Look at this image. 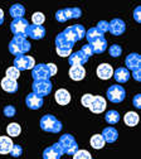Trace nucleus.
Listing matches in <instances>:
<instances>
[{
    "label": "nucleus",
    "instance_id": "f257e3e1",
    "mask_svg": "<svg viewBox=\"0 0 141 159\" xmlns=\"http://www.w3.org/2000/svg\"><path fill=\"white\" fill-rule=\"evenodd\" d=\"M30 48H32L30 42L23 37H13V39L9 43V52L15 57L28 53Z\"/></svg>",
    "mask_w": 141,
    "mask_h": 159
},
{
    "label": "nucleus",
    "instance_id": "f03ea898",
    "mask_svg": "<svg viewBox=\"0 0 141 159\" xmlns=\"http://www.w3.org/2000/svg\"><path fill=\"white\" fill-rule=\"evenodd\" d=\"M40 129L47 133H52V134H57L63 129V125L54 115H44L40 119Z\"/></svg>",
    "mask_w": 141,
    "mask_h": 159
},
{
    "label": "nucleus",
    "instance_id": "7ed1b4c3",
    "mask_svg": "<svg viewBox=\"0 0 141 159\" xmlns=\"http://www.w3.org/2000/svg\"><path fill=\"white\" fill-rule=\"evenodd\" d=\"M73 46L74 43L68 41L67 37L63 34V32L55 37V51L59 57H69V54L72 53Z\"/></svg>",
    "mask_w": 141,
    "mask_h": 159
},
{
    "label": "nucleus",
    "instance_id": "20e7f679",
    "mask_svg": "<svg viewBox=\"0 0 141 159\" xmlns=\"http://www.w3.org/2000/svg\"><path fill=\"white\" fill-rule=\"evenodd\" d=\"M58 144L62 149L63 154H68V155H73L77 150H78V144L76 142V139L73 135L71 134H63L59 138Z\"/></svg>",
    "mask_w": 141,
    "mask_h": 159
},
{
    "label": "nucleus",
    "instance_id": "39448f33",
    "mask_svg": "<svg viewBox=\"0 0 141 159\" xmlns=\"http://www.w3.org/2000/svg\"><path fill=\"white\" fill-rule=\"evenodd\" d=\"M63 34L67 37L68 41H71L72 43H76L77 41H81V39L85 38L86 29L82 24H74V25H71V27L66 28L63 30Z\"/></svg>",
    "mask_w": 141,
    "mask_h": 159
},
{
    "label": "nucleus",
    "instance_id": "423d86ee",
    "mask_svg": "<svg viewBox=\"0 0 141 159\" xmlns=\"http://www.w3.org/2000/svg\"><path fill=\"white\" fill-rule=\"evenodd\" d=\"M82 15V10L79 8H66V9H59L55 13V19L59 23H64L68 19H78Z\"/></svg>",
    "mask_w": 141,
    "mask_h": 159
},
{
    "label": "nucleus",
    "instance_id": "0eeeda50",
    "mask_svg": "<svg viewBox=\"0 0 141 159\" xmlns=\"http://www.w3.org/2000/svg\"><path fill=\"white\" fill-rule=\"evenodd\" d=\"M106 95H107V98L111 102L118 104V102H122L125 100L126 91H125V89L121 85H112V86L108 87Z\"/></svg>",
    "mask_w": 141,
    "mask_h": 159
},
{
    "label": "nucleus",
    "instance_id": "6e6552de",
    "mask_svg": "<svg viewBox=\"0 0 141 159\" xmlns=\"http://www.w3.org/2000/svg\"><path fill=\"white\" fill-rule=\"evenodd\" d=\"M28 27L29 23L27 19L24 18H19V19H14L10 24V30L14 34V37H23L27 38V32H28Z\"/></svg>",
    "mask_w": 141,
    "mask_h": 159
},
{
    "label": "nucleus",
    "instance_id": "1a4fd4ad",
    "mask_svg": "<svg viewBox=\"0 0 141 159\" xmlns=\"http://www.w3.org/2000/svg\"><path fill=\"white\" fill-rule=\"evenodd\" d=\"M53 85L49 80H44V81H34L32 85L33 93L40 96V97H46L52 92Z\"/></svg>",
    "mask_w": 141,
    "mask_h": 159
},
{
    "label": "nucleus",
    "instance_id": "9d476101",
    "mask_svg": "<svg viewBox=\"0 0 141 159\" xmlns=\"http://www.w3.org/2000/svg\"><path fill=\"white\" fill-rule=\"evenodd\" d=\"M35 66L34 58L27 54L23 56H18L14 59V67L19 71H25V70H32Z\"/></svg>",
    "mask_w": 141,
    "mask_h": 159
},
{
    "label": "nucleus",
    "instance_id": "9b49d317",
    "mask_svg": "<svg viewBox=\"0 0 141 159\" xmlns=\"http://www.w3.org/2000/svg\"><path fill=\"white\" fill-rule=\"evenodd\" d=\"M32 77L34 78V81H44V80H49L51 73H49V70H48L47 65L46 63L35 65L32 68Z\"/></svg>",
    "mask_w": 141,
    "mask_h": 159
},
{
    "label": "nucleus",
    "instance_id": "f8f14e48",
    "mask_svg": "<svg viewBox=\"0 0 141 159\" xmlns=\"http://www.w3.org/2000/svg\"><path fill=\"white\" fill-rule=\"evenodd\" d=\"M126 30V24L122 19H118V18H115L108 23V32L112 34V35H121L124 34Z\"/></svg>",
    "mask_w": 141,
    "mask_h": 159
},
{
    "label": "nucleus",
    "instance_id": "ddd939ff",
    "mask_svg": "<svg viewBox=\"0 0 141 159\" xmlns=\"http://www.w3.org/2000/svg\"><path fill=\"white\" fill-rule=\"evenodd\" d=\"M62 155H63V152L58 143H54L53 145L46 148L43 152V159H60Z\"/></svg>",
    "mask_w": 141,
    "mask_h": 159
},
{
    "label": "nucleus",
    "instance_id": "4468645a",
    "mask_svg": "<svg viewBox=\"0 0 141 159\" xmlns=\"http://www.w3.org/2000/svg\"><path fill=\"white\" fill-rule=\"evenodd\" d=\"M44 101H43V97H40L33 92H30L27 97H25V105L27 107H29L30 110H38L43 106Z\"/></svg>",
    "mask_w": 141,
    "mask_h": 159
},
{
    "label": "nucleus",
    "instance_id": "2eb2a0df",
    "mask_svg": "<svg viewBox=\"0 0 141 159\" xmlns=\"http://www.w3.org/2000/svg\"><path fill=\"white\" fill-rule=\"evenodd\" d=\"M93 114H101L106 110V100L102 96H93L92 102L88 107Z\"/></svg>",
    "mask_w": 141,
    "mask_h": 159
},
{
    "label": "nucleus",
    "instance_id": "dca6fc26",
    "mask_svg": "<svg viewBox=\"0 0 141 159\" xmlns=\"http://www.w3.org/2000/svg\"><path fill=\"white\" fill-rule=\"evenodd\" d=\"M125 65L129 71H135L137 68H141V57L139 53H130L125 58Z\"/></svg>",
    "mask_w": 141,
    "mask_h": 159
},
{
    "label": "nucleus",
    "instance_id": "f3484780",
    "mask_svg": "<svg viewBox=\"0 0 141 159\" xmlns=\"http://www.w3.org/2000/svg\"><path fill=\"white\" fill-rule=\"evenodd\" d=\"M88 61V57H86L81 51L71 53L68 57V62L71 66H83L85 63H87Z\"/></svg>",
    "mask_w": 141,
    "mask_h": 159
},
{
    "label": "nucleus",
    "instance_id": "a211bd4d",
    "mask_svg": "<svg viewBox=\"0 0 141 159\" xmlns=\"http://www.w3.org/2000/svg\"><path fill=\"white\" fill-rule=\"evenodd\" d=\"M46 35V28L43 25H29L28 27V32H27V37H30L32 39H42Z\"/></svg>",
    "mask_w": 141,
    "mask_h": 159
},
{
    "label": "nucleus",
    "instance_id": "6ab92c4d",
    "mask_svg": "<svg viewBox=\"0 0 141 159\" xmlns=\"http://www.w3.org/2000/svg\"><path fill=\"white\" fill-rule=\"evenodd\" d=\"M88 44L91 46L93 54H101V53H104L107 49V41H106L105 37L98 38V39H96V41H93V42H91Z\"/></svg>",
    "mask_w": 141,
    "mask_h": 159
},
{
    "label": "nucleus",
    "instance_id": "aec40b11",
    "mask_svg": "<svg viewBox=\"0 0 141 159\" xmlns=\"http://www.w3.org/2000/svg\"><path fill=\"white\" fill-rule=\"evenodd\" d=\"M97 76L101 80H110L113 76V68L108 63H101L97 67Z\"/></svg>",
    "mask_w": 141,
    "mask_h": 159
},
{
    "label": "nucleus",
    "instance_id": "412c9836",
    "mask_svg": "<svg viewBox=\"0 0 141 159\" xmlns=\"http://www.w3.org/2000/svg\"><path fill=\"white\" fill-rule=\"evenodd\" d=\"M54 98H55L57 104L64 106V105H68L69 101H71V93L66 89H59V90L55 91Z\"/></svg>",
    "mask_w": 141,
    "mask_h": 159
},
{
    "label": "nucleus",
    "instance_id": "4be33fe9",
    "mask_svg": "<svg viewBox=\"0 0 141 159\" xmlns=\"http://www.w3.org/2000/svg\"><path fill=\"white\" fill-rule=\"evenodd\" d=\"M102 138H104V140H105V143H115L116 140H117V138H118V131L115 129V128H112V126H108V128H105L104 130H102Z\"/></svg>",
    "mask_w": 141,
    "mask_h": 159
},
{
    "label": "nucleus",
    "instance_id": "5701e85b",
    "mask_svg": "<svg viewBox=\"0 0 141 159\" xmlns=\"http://www.w3.org/2000/svg\"><path fill=\"white\" fill-rule=\"evenodd\" d=\"M113 77L118 84H125L130 80V71L126 67H118L113 71Z\"/></svg>",
    "mask_w": 141,
    "mask_h": 159
},
{
    "label": "nucleus",
    "instance_id": "b1692460",
    "mask_svg": "<svg viewBox=\"0 0 141 159\" xmlns=\"http://www.w3.org/2000/svg\"><path fill=\"white\" fill-rule=\"evenodd\" d=\"M0 85H2V89L5 92H8V93H15L18 91V89H19L18 82L14 81V80L8 78V77H4L2 80V84H0Z\"/></svg>",
    "mask_w": 141,
    "mask_h": 159
},
{
    "label": "nucleus",
    "instance_id": "393cba45",
    "mask_svg": "<svg viewBox=\"0 0 141 159\" xmlns=\"http://www.w3.org/2000/svg\"><path fill=\"white\" fill-rule=\"evenodd\" d=\"M86 76V70L82 66H72L69 68V77L73 81H81Z\"/></svg>",
    "mask_w": 141,
    "mask_h": 159
},
{
    "label": "nucleus",
    "instance_id": "a878e982",
    "mask_svg": "<svg viewBox=\"0 0 141 159\" xmlns=\"http://www.w3.org/2000/svg\"><path fill=\"white\" fill-rule=\"evenodd\" d=\"M13 145V140L9 136H0V154H9Z\"/></svg>",
    "mask_w": 141,
    "mask_h": 159
},
{
    "label": "nucleus",
    "instance_id": "bb28decb",
    "mask_svg": "<svg viewBox=\"0 0 141 159\" xmlns=\"http://www.w3.org/2000/svg\"><path fill=\"white\" fill-rule=\"evenodd\" d=\"M9 14L14 18V19H19V18H23L25 14V8L22 4H14L10 7L9 9Z\"/></svg>",
    "mask_w": 141,
    "mask_h": 159
},
{
    "label": "nucleus",
    "instance_id": "cd10ccee",
    "mask_svg": "<svg viewBox=\"0 0 141 159\" xmlns=\"http://www.w3.org/2000/svg\"><path fill=\"white\" fill-rule=\"evenodd\" d=\"M139 120H140V117L135 111H129L124 116V121L127 126H136L139 124Z\"/></svg>",
    "mask_w": 141,
    "mask_h": 159
},
{
    "label": "nucleus",
    "instance_id": "c85d7f7f",
    "mask_svg": "<svg viewBox=\"0 0 141 159\" xmlns=\"http://www.w3.org/2000/svg\"><path fill=\"white\" fill-rule=\"evenodd\" d=\"M85 37L87 38L88 43H91V42L96 41V39L102 38V37H105V35H104L102 33H101L96 27H93V28H90L88 30H86V35H85Z\"/></svg>",
    "mask_w": 141,
    "mask_h": 159
},
{
    "label": "nucleus",
    "instance_id": "c756f323",
    "mask_svg": "<svg viewBox=\"0 0 141 159\" xmlns=\"http://www.w3.org/2000/svg\"><path fill=\"white\" fill-rule=\"evenodd\" d=\"M90 144L92 148L95 149H102L105 147V140H104V138L101 134H95L92 138H91V140H90Z\"/></svg>",
    "mask_w": 141,
    "mask_h": 159
},
{
    "label": "nucleus",
    "instance_id": "7c9ffc66",
    "mask_svg": "<svg viewBox=\"0 0 141 159\" xmlns=\"http://www.w3.org/2000/svg\"><path fill=\"white\" fill-rule=\"evenodd\" d=\"M105 120H106L107 124L115 125V124H117V123L120 121V114H118L116 110H110V111H107L106 115H105Z\"/></svg>",
    "mask_w": 141,
    "mask_h": 159
},
{
    "label": "nucleus",
    "instance_id": "2f4dec72",
    "mask_svg": "<svg viewBox=\"0 0 141 159\" xmlns=\"http://www.w3.org/2000/svg\"><path fill=\"white\" fill-rule=\"evenodd\" d=\"M7 133H8L9 136L15 138V136L20 135V133H22V128H20V125L16 124V123H11L7 126Z\"/></svg>",
    "mask_w": 141,
    "mask_h": 159
},
{
    "label": "nucleus",
    "instance_id": "473e14b6",
    "mask_svg": "<svg viewBox=\"0 0 141 159\" xmlns=\"http://www.w3.org/2000/svg\"><path fill=\"white\" fill-rule=\"evenodd\" d=\"M44 20H46V16H44L43 13L38 11V13H34L32 15V22H33L34 25H42L44 23Z\"/></svg>",
    "mask_w": 141,
    "mask_h": 159
},
{
    "label": "nucleus",
    "instance_id": "72a5a7b5",
    "mask_svg": "<svg viewBox=\"0 0 141 159\" xmlns=\"http://www.w3.org/2000/svg\"><path fill=\"white\" fill-rule=\"evenodd\" d=\"M108 53H110L111 57L117 58V57H120L121 54H122V48H121V46H118V44H112L108 48Z\"/></svg>",
    "mask_w": 141,
    "mask_h": 159
},
{
    "label": "nucleus",
    "instance_id": "f704fd0d",
    "mask_svg": "<svg viewBox=\"0 0 141 159\" xmlns=\"http://www.w3.org/2000/svg\"><path fill=\"white\" fill-rule=\"evenodd\" d=\"M73 159H92L90 152L85 150V149H78L74 154H73Z\"/></svg>",
    "mask_w": 141,
    "mask_h": 159
},
{
    "label": "nucleus",
    "instance_id": "c9c22d12",
    "mask_svg": "<svg viewBox=\"0 0 141 159\" xmlns=\"http://www.w3.org/2000/svg\"><path fill=\"white\" fill-rule=\"evenodd\" d=\"M5 73H7V77H8V78L14 80V81H16V80L19 78V76H20V71L16 70L14 66H13V67H9Z\"/></svg>",
    "mask_w": 141,
    "mask_h": 159
},
{
    "label": "nucleus",
    "instance_id": "e433bc0d",
    "mask_svg": "<svg viewBox=\"0 0 141 159\" xmlns=\"http://www.w3.org/2000/svg\"><path fill=\"white\" fill-rule=\"evenodd\" d=\"M9 154H10L11 157H14V158H19L20 155H22V154H23V148H22V147H20L19 144H14Z\"/></svg>",
    "mask_w": 141,
    "mask_h": 159
},
{
    "label": "nucleus",
    "instance_id": "4c0bfd02",
    "mask_svg": "<svg viewBox=\"0 0 141 159\" xmlns=\"http://www.w3.org/2000/svg\"><path fill=\"white\" fill-rule=\"evenodd\" d=\"M92 98H93V95L91 93H85L81 98V104H82L85 107H90L91 102H92Z\"/></svg>",
    "mask_w": 141,
    "mask_h": 159
},
{
    "label": "nucleus",
    "instance_id": "58836bf2",
    "mask_svg": "<svg viewBox=\"0 0 141 159\" xmlns=\"http://www.w3.org/2000/svg\"><path fill=\"white\" fill-rule=\"evenodd\" d=\"M96 28H97L101 33H102V34H105L106 32H108V22H106V20H99V22L97 23Z\"/></svg>",
    "mask_w": 141,
    "mask_h": 159
},
{
    "label": "nucleus",
    "instance_id": "ea45409f",
    "mask_svg": "<svg viewBox=\"0 0 141 159\" xmlns=\"http://www.w3.org/2000/svg\"><path fill=\"white\" fill-rule=\"evenodd\" d=\"M4 115L7 116V117H13V116H15V114H16V110H15V107L13 106V105H8V106H5L4 107Z\"/></svg>",
    "mask_w": 141,
    "mask_h": 159
},
{
    "label": "nucleus",
    "instance_id": "a19ab883",
    "mask_svg": "<svg viewBox=\"0 0 141 159\" xmlns=\"http://www.w3.org/2000/svg\"><path fill=\"white\" fill-rule=\"evenodd\" d=\"M81 52H82L86 57H92L93 56V52H92V48H91V46L90 44H85L82 48H81Z\"/></svg>",
    "mask_w": 141,
    "mask_h": 159
},
{
    "label": "nucleus",
    "instance_id": "79ce46f5",
    "mask_svg": "<svg viewBox=\"0 0 141 159\" xmlns=\"http://www.w3.org/2000/svg\"><path fill=\"white\" fill-rule=\"evenodd\" d=\"M132 104H134V106H135L136 109H140V107H141V95H140V93H137V95L134 97Z\"/></svg>",
    "mask_w": 141,
    "mask_h": 159
},
{
    "label": "nucleus",
    "instance_id": "37998d69",
    "mask_svg": "<svg viewBox=\"0 0 141 159\" xmlns=\"http://www.w3.org/2000/svg\"><path fill=\"white\" fill-rule=\"evenodd\" d=\"M132 77H134V80L135 81H141V68H137V70H135V71H132Z\"/></svg>",
    "mask_w": 141,
    "mask_h": 159
},
{
    "label": "nucleus",
    "instance_id": "c03bdc74",
    "mask_svg": "<svg viewBox=\"0 0 141 159\" xmlns=\"http://www.w3.org/2000/svg\"><path fill=\"white\" fill-rule=\"evenodd\" d=\"M140 11H141V7H136L135 11H134V18H135V20L137 23L141 22V16H140Z\"/></svg>",
    "mask_w": 141,
    "mask_h": 159
},
{
    "label": "nucleus",
    "instance_id": "a18cd8bd",
    "mask_svg": "<svg viewBox=\"0 0 141 159\" xmlns=\"http://www.w3.org/2000/svg\"><path fill=\"white\" fill-rule=\"evenodd\" d=\"M47 67H48V70H49L51 77H52V76H54V75L57 73V66H55L54 63H48V65H47Z\"/></svg>",
    "mask_w": 141,
    "mask_h": 159
},
{
    "label": "nucleus",
    "instance_id": "49530a36",
    "mask_svg": "<svg viewBox=\"0 0 141 159\" xmlns=\"http://www.w3.org/2000/svg\"><path fill=\"white\" fill-rule=\"evenodd\" d=\"M3 23H4V11H3V9H0V25Z\"/></svg>",
    "mask_w": 141,
    "mask_h": 159
}]
</instances>
